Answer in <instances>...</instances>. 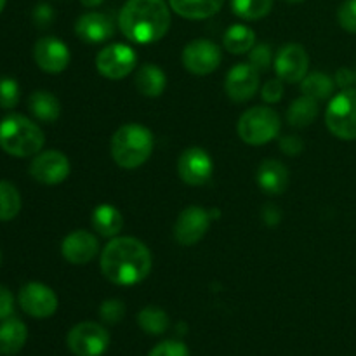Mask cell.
I'll use <instances>...</instances> for the list:
<instances>
[{"label": "cell", "mask_w": 356, "mask_h": 356, "mask_svg": "<svg viewBox=\"0 0 356 356\" xmlns=\"http://www.w3.org/2000/svg\"><path fill=\"white\" fill-rule=\"evenodd\" d=\"M14 312V298L9 289L0 285V320H6Z\"/></svg>", "instance_id": "cell-39"}, {"label": "cell", "mask_w": 356, "mask_h": 356, "mask_svg": "<svg viewBox=\"0 0 356 356\" xmlns=\"http://www.w3.org/2000/svg\"><path fill=\"white\" fill-rule=\"evenodd\" d=\"M355 83H356V70H355Z\"/></svg>", "instance_id": "cell-46"}, {"label": "cell", "mask_w": 356, "mask_h": 356, "mask_svg": "<svg viewBox=\"0 0 356 356\" xmlns=\"http://www.w3.org/2000/svg\"><path fill=\"white\" fill-rule=\"evenodd\" d=\"M282 127L280 117L273 108L254 106L238 120V136L250 146H261L273 141Z\"/></svg>", "instance_id": "cell-5"}, {"label": "cell", "mask_w": 356, "mask_h": 356, "mask_svg": "<svg viewBox=\"0 0 356 356\" xmlns=\"http://www.w3.org/2000/svg\"><path fill=\"white\" fill-rule=\"evenodd\" d=\"M226 94L235 103H245L259 89V72L250 63L235 65L226 75Z\"/></svg>", "instance_id": "cell-15"}, {"label": "cell", "mask_w": 356, "mask_h": 356, "mask_svg": "<svg viewBox=\"0 0 356 356\" xmlns=\"http://www.w3.org/2000/svg\"><path fill=\"white\" fill-rule=\"evenodd\" d=\"M211 226V214L198 205L186 207L177 218L174 225V238L184 247L195 245L200 242L209 232Z\"/></svg>", "instance_id": "cell-12"}, {"label": "cell", "mask_w": 356, "mask_h": 356, "mask_svg": "<svg viewBox=\"0 0 356 356\" xmlns=\"http://www.w3.org/2000/svg\"><path fill=\"white\" fill-rule=\"evenodd\" d=\"M334 89H336V82L327 73L322 72L309 73V75H306L301 80L302 94H306L309 97H315L316 101L329 99L334 94Z\"/></svg>", "instance_id": "cell-27"}, {"label": "cell", "mask_w": 356, "mask_h": 356, "mask_svg": "<svg viewBox=\"0 0 356 356\" xmlns=\"http://www.w3.org/2000/svg\"><path fill=\"white\" fill-rule=\"evenodd\" d=\"M6 2H7V0H0V13H2L3 7H6Z\"/></svg>", "instance_id": "cell-43"}, {"label": "cell", "mask_w": 356, "mask_h": 356, "mask_svg": "<svg viewBox=\"0 0 356 356\" xmlns=\"http://www.w3.org/2000/svg\"><path fill=\"white\" fill-rule=\"evenodd\" d=\"M214 163L211 155L200 146L186 148L177 159V174L190 186H202L212 177Z\"/></svg>", "instance_id": "cell-9"}, {"label": "cell", "mask_w": 356, "mask_h": 356, "mask_svg": "<svg viewBox=\"0 0 356 356\" xmlns=\"http://www.w3.org/2000/svg\"><path fill=\"white\" fill-rule=\"evenodd\" d=\"M302 148H305V143L298 136H285V138L280 139V149L285 155H299Z\"/></svg>", "instance_id": "cell-38"}, {"label": "cell", "mask_w": 356, "mask_h": 356, "mask_svg": "<svg viewBox=\"0 0 356 356\" xmlns=\"http://www.w3.org/2000/svg\"><path fill=\"white\" fill-rule=\"evenodd\" d=\"M28 339V329L19 318L9 316L0 323V355L13 356L19 353Z\"/></svg>", "instance_id": "cell-20"}, {"label": "cell", "mask_w": 356, "mask_h": 356, "mask_svg": "<svg viewBox=\"0 0 356 356\" xmlns=\"http://www.w3.org/2000/svg\"><path fill=\"white\" fill-rule=\"evenodd\" d=\"M337 21L341 28L356 35V0H344L337 9Z\"/></svg>", "instance_id": "cell-34"}, {"label": "cell", "mask_w": 356, "mask_h": 356, "mask_svg": "<svg viewBox=\"0 0 356 356\" xmlns=\"http://www.w3.org/2000/svg\"><path fill=\"white\" fill-rule=\"evenodd\" d=\"M183 65L193 75H209L221 65V49L207 38L190 42L183 51Z\"/></svg>", "instance_id": "cell-10"}, {"label": "cell", "mask_w": 356, "mask_h": 356, "mask_svg": "<svg viewBox=\"0 0 356 356\" xmlns=\"http://www.w3.org/2000/svg\"><path fill=\"white\" fill-rule=\"evenodd\" d=\"M325 124L336 138L344 141L356 139V89H343L330 99Z\"/></svg>", "instance_id": "cell-6"}, {"label": "cell", "mask_w": 356, "mask_h": 356, "mask_svg": "<svg viewBox=\"0 0 356 356\" xmlns=\"http://www.w3.org/2000/svg\"><path fill=\"white\" fill-rule=\"evenodd\" d=\"M75 33L87 44H101L113 35V23L103 13H87L76 19Z\"/></svg>", "instance_id": "cell-18"}, {"label": "cell", "mask_w": 356, "mask_h": 356, "mask_svg": "<svg viewBox=\"0 0 356 356\" xmlns=\"http://www.w3.org/2000/svg\"><path fill=\"white\" fill-rule=\"evenodd\" d=\"M30 174L42 184H59L70 176V160L58 149H47L38 153L30 165Z\"/></svg>", "instance_id": "cell-13"}, {"label": "cell", "mask_w": 356, "mask_h": 356, "mask_svg": "<svg viewBox=\"0 0 356 356\" xmlns=\"http://www.w3.org/2000/svg\"><path fill=\"white\" fill-rule=\"evenodd\" d=\"M261 96H263V99L266 101V103H278V101L282 99V96H284V83H282V80H268L263 86Z\"/></svg>", "instance_id": "cell-36"}, {"label": "cell", "mask_w": 356, "mask_h": 356, "mask_svg": "<svg viewBox=\"0 0 356 356\" xmlns=\"http://www.w3.org/2000/svg\"><path fill=\"white\" fill-rule=\"evenodd\" d=\"M222 44H225L226 51L232 54H245V52L252 51V47L256 45V33L252 28L245 26V24H233L226 30Z\"/></svg>", "instance_id": "cell-25"}, {"label": "cell", "mask_w": 356, "mask_h": 356, "mask_svg": "<svg viewBox=\"0 0 356 356\" xmlns=\"http://www.w3.org/2000/svg\"><path fill=\"white\" fill-rule=\"evenodd\" d=\"M118 24L131 42L153 44L169 31V6L165 0H127L118 16Z\"/></svg>", "instance_id": "cell-2"}, {"label": "cell", "mask_w": 356, "mask_h": 356, "mask_svg": "<svg viewBox=\"0 0 356 356\" xmlns=\"http://www.w3.org/2000/svg\"><path fill=\"white\" fill-rule=\"evenodd\" d=\"M148 356H190V351L181 341H163L156 344Z\"/></svg>", "instance_id": "cell-35"}, {"label": "cell", "mask_w": 356, "mask_h": 356, "mask_svg": "<svg viewBox=\"0 0 356 356\" xmlns=\"http://www.w3.org/2000/svg\"><path fill=\"white\" fill-rule=\"evenodd\" d=\"M136 87L146 97H159L167 87V76L156 65H145L136 73Z\"/></svg>", "instance_id": "cell-24"}, {"label": "cell", "mask_w": 356, "mask_h": 356, "mask_svg": "<svg viewBox=\"0 0 356 356\" xmlns=\"http://www.w3.org/2000/svg\"><path fill=\"white\" fill-rule=\"evenodd\" d=\"M99 250V242L96 236L83 229L70 233L65 236L61 243V254L68 263L72 264H87L96 257Z\"/></svg>", "instance_id": "cell-17"}, {"label": "cell", "mask_w": 356, "mask_h": 356, "mask_svg": "<svg viewBox=\"0 0 356 356\" xmlns=\"http://www.w3.org/2000/svg\"><path fill=\"white\" fill-rule=\"evenodd\" d=\"M285 2H289V3H299V2H302V0H285Z\"/></svg>", "instance_id": "cell-44"}, {"label": "cell", "mask_w": 356, "mask_h": 356, "mask_svg": "<svg viewBox=\"0 0 356 356\" xmlns=\"http://www.w3.org/2000/svg\"><path fill=\"white\" fill-rule=\"evenodd\" d=\"M52 19H54V10H52V7L49 3H38L33 9V21L37 26H49L52 23Z\"/></svg>", "instance_id": "cell-37"}, {"label": "cell", "mask_w": 356, "mask_h": 356, "mask_svg": "<svg viewBox=\"0 0 356 356\" xmlns=\"http://www.w3.org/2000/svg\"><path fill=\"white\" fill-rule=\"evenodd\" d=\"M309 66L308 52L299 44H287L278 51L275 58V72L284 82H301Z\"/></svg>", "instance_id": "cell-14"}, {"label": "cell", "mask_w": 356, "mask_h": 356, "mask_svg": "<svg viewBox=\"0 0 356 356\" xmlns=\"http://www.w3.org/2000/svg\"><path fill=\"white\" fill-rule=\"evenodd\" d=\"M66 344L75 356H101L110 346V334L96 322H82L66 336Z\"/></svg>", "instance_id": "cell-7"}, {"label": "cell", "mask_w": 356, "mask_h": 356, "mask_svg": "<svg viewBox=\"0 0 356 356\" xmlns=\"http://www.w3.org/2000/svg\"><path fill=\"white\" fill-rule=\"evenodd\" d=\"M35 63L47 73H61L70 65V49L56 37H44L33 47Z\"/></svg>", "instance_id": "cell-16"}, {"label": "cell", "mask_w": 356, "mask_h": 356, "mask_svg": "<svg viewBox=\"0 0 356 356\" xmlns=\"http://www.w3.org/2000/svg\"><path fill=\"white\" fill-rule=\"evenodd\" d=\"M19 306L33 318H49L58 309V296L40 282H30L19 291Z\"/></svg>", "instance_id": "cell-11"}, {"label": "cell", "mask_w": 356, "mask_h": 356, "mask_svg": "<svg viewBox=\"0 0 356 356\" xmlns=\"http://www.w3.org/2000/svg\"><path fill=\"white\" fill-rule=\"evenodd\" d=\"M273 7V0H232L233 13L247 21H257L268 16Z\"/></svg>", "instance_id": "cell-30"}, {"label": "cell", "mask_w": 356, "mask_h": 356, "mask_svg": "<svg viewBox=\"0 0 356 356\" xmlns=\"http://www.w3.org/2000/svg\"><path fill=\"white\" fill-rule=\"evenodd\" d=\"M138 323L149 336H160L169 329V316L163 309L156 308V306H146L139 312Z\"/></svg>", "instance_id": "cell-28"}, {"label": "cell", "mask_w": 356, "mask_h": 356, "mask_svg": "<svg viewBox=\"0 0 356 356\" xmlns=\"http://www.w3.org/2000/svg\"><path fill=\"white\" fill-rule=\"evenodd\" d=\"M44 132L23 115H9L0 122V148L13 156H31L44 148Z\"/></svg>", "instance_id": "cell-4"}, {"label": "cell", "mask_w": 356, "mask_h": 356, "mask_svg": "<svg viewBox=\"0 0 356 356\" xmlns=\"http://www.w3.org/2000/svg\"><path fill=\"white\" fill-rule=\"evenodd\" d=\"M225 0H169L170 9L186 19H207L219 13Z\"/></svg>", "instance_id": "cell-21"}, {"label": "cell", "mask_w": 356, "mask_h": 356, "mask_svg": "<svg viewBox=\"0 0 356 356\" xmlns=\"http://www.w3.org/2000/svg\"><path fill=\"white\" fill-rule=\"evenodd\" d=\"M19 83L10 76H0V106L10 110L19 103Z\"/></svg>", "instance_id": "cell-31"}, {"label": "cell", "mask_w": 356, "mask_h": 356, "mask_svg": "<svg viewBox=\"0 0 356 356\" xmlns=\"http://www.w3.org/2000/svg\"><path fill=\"white\" fill-rule=\"evenodd\" d=\"M28 108L37 120L52 124L61 115V103L58 97L47 90H37L28 97Z\"/></svg>", "instance_id": "cell-22"}, {"label": "cell", "mask_w": 356, "mask_h": 356, "mask_svg": "<svg viewBox=\"0 0 356 356\" xmlns=\"http://www.w3.org/2000/svg\"><path fill=\"white\" fill-rule=\"evenodd\" d=\"M271 59H273V52L268 44L254 45L252 51L249 52V63L257 70V72H266L271 66Z\"/></svg>", "instance_id": "cell-33"}, {"label": "cell", "mask_w": 356, "mask_h": 356, "mask_svg": "<svg viewBox=\"0 0 356 356\" xmlns=\"http://www.w3.org/2000/svg\"><path fill=\"white\" fill-rule=\"evenodd\" d=\"M92 226L101 236H115L124 228V218L113 205L101 204L92 211Z\"/></svg>", "instance_id": "cell-23"}, {"label": "cell", "mask_w": 356, "mask_h": 356, "mask_svg": "<svg viewBox=\"0 0 356 356\" xmlns=\"http://www.w3.org/2000/svg\"><path fill=\"white\" fill-rule=\"evenodd\" d=\"M125 315V306L124 302L118 301V299H108L101 305L99 308V316L103 322L115 325V323L120 322Z\"/></svg>", "instance_id": "cell-32"}, {"label": "cell", "mask_w": 356, "mask_h": 356, "mask_svg": "<svg viewBox=\"0 0 356 356\" xmlns=\"http://www.w3.org/2000/svg\"><path fill=\"white\" fill-rule=\"evenodd\" d=\"M263 218H264V222H266V225H270V226L278 225L282 219L280 209L275 207L273 204H268L263 211Z\"/></svg>", "instance_id": "cell-41"}, {"label": "cell", "mask_w": 356, "mask_h": 356, "mask_svg": "<svg viewBox=\"0 0 356 356\" xmlns=\"http://www.w3.org/2000/svg\"><path fill=\"white\" fill-rule=\"evenodd\" d=\"M0 263H2V252H0Z\"/></svg>", "instance_id": "cell-45"}, {"label": "cell", "mask_w": 356, "mask_h": 356, "mask_svg": "<svg viewBox=\"0 0 356 356\" xmlns=\"http://www.w3.org/2000/svg\"><path fill=\"white\" fill-rule=\"evenodd\" d=\"M257 184L266 195H282L289 186V170L278 160H264L257 169Z\"/></svg>", "instance_id": "cell-19"}, {"label": "cell", "mask_w": 356, "mask_h": 356, "mask_svg": "<svg viewBox=\"0 0 356 356\" xmlns=\"http://www.w3.org/2000/svg\"><path fill=\"white\" fill-rule=\"evenodd\" d=\"M21 211V195L9 181H0V221H10Z\"/></svg>", "instance_id": "cell-29"}, {"label": "cell", "mask_w": 356, "mask_h": 356, "mask_svg": "<svg viewBox=\"0 0 356 356\" xmlns=\"http://www.w3.org/2000/svg\"><path fill=\"white\" fill-rule=\"evenodd\" d=\"M334 80H336V83L341 89H350L355 83V72L350 68H339L336 76H334Z\"/></svg>", "instance_id": "cell-40"}, {"label": "cell", "mask_w": 356, "mask_h": 356, "mask_svg": "<svg viewBox=\"0 0 356 356\" xmlns=\"http://www.w3.org/2000/svg\"><path fill=\"white\" fill-rule=\"evenodd\" d=\"M316 115H318V101L302 94L289 106L287 122L292 127H308L309 124L315 122Z\"/></svg>", "instance_id": "cell-26"}, {"label": "cell", "mask_w": 356, "mask_h": 356, "mask_svg": "<svg viewBox=\"0 0 356 356\" xmlns=\"http://www.w3.org/2000/svg\"><path fill=\"white\" fill-rule=\"evenodd\" d=\"M138 65L134 49L125 44H111L104 47L96 58V68L110 80H120L131 75Z\"/></svg>", "instance_id": "cell-8"}, {"label": "cell", "mask_w": 356, "mask_h": 356, "mask_svg": "<svg viewBox=\"0 0 356 356\" xmlns=\"http://www.w3.org/2000/svg\"><path fill=\"white\" fill-rule=\"evenodd\" d=\"M101 271L115 285H136L152 271V252L132 236L113 238L101 254Z\"/></svg>", "instance_id": "cell-1"}, {"label": "cell", "mask_w": 356, "mask_h": 356, "mask_svg": "<svg viewBox=\"0 0 356 356\" xmlns=\"http://www.w3.org/2000/svg\"><path fill=\"white\" fill-rule=\"evenodd\" d=\"M153 153V134L139 124H125L111 138V156L124 169H138Z\"/></svg>", "instance_id": "cell-3"}, {"label": "cell", "mask_w": 356, "mask_h": 356, "mask_svg": "<svg viewBox=\"0 0 356 356\" xmlns=\"http://www.w3.org/2000/svg\"><path fill=\"white\" fill-rule=\"evenodd\" d=\"M80 2H82L86 7H97L103 3V0H80Z\"/></svg>", "instance_id": "cell-42"}]
</instances>
